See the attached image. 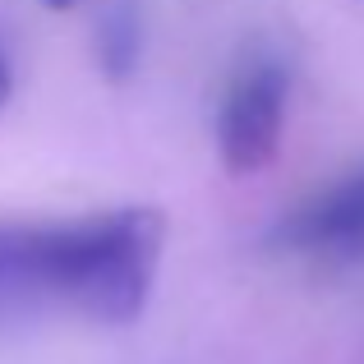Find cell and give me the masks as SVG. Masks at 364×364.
<instances>
[{
    "mask_svg": "<svg viewBox=\"0 0 364 364\" xmlns=\"http://www.w3.org/2000/svg\"><path fill=\"white\" fill-rule=\"evenodd\" d=\"M143 60V18L139 0H102L97 14V65L107 79L124 83Z\"/></svg>",
    "mask_w": 364,
    "mask_h": 364,
    "instance_id": "cell-4",
    "label": "cell"
},
{
    "mask_svg": "<svg viewBox=\"0 0 364 364\" xmlns=\"http://www.w3.org/2000/svg\"><path fill=\"white\" fill-rule=\"evenodd\" d=\"M286 102H291V74L267 55L249 60L231 79L217 116V148L231 176H254L272 166L286 134Z\"/></svg>",
    "mask_w": 364,
    "mask_h": 364,
    "instance_id": "cell-2",
    "label": "cell"
},
{
    "mask_svg": "<svg viewBox=\"0 0 364 364\" xmlns=\"http://www.w3.org/2000/svg\"><path fill=\"white\" fill-rule=\"evenodd\" d=\"M9 92H14V65H9V55L0 51V111H5Z\"/></svg>",
    "mask_w": 364,
    "mask_h": 364,
    "instance_id": "cell-5",
    "label": "cell"
},
{
    "mask_svg": "<svg viewBox=\"0 0 364 364\" xmlns=\"http://www.w3.org/2000/svg\"><path fill=\"white\" fill-rule=\"evenodd\" d=\"M277 240L286 249H295V254H314V258L364 254V166L346 171L328 189L304 198L282 222Z\"/></svg>",
    "mask_w": 364,
    "mask_h": 364,
    "instance_id": "cell-3",
    "label": "cell"
},
{
    "mask_svg": "<svg viewBox=\"0 0 364 364\" xmlns=\"http://www.w3.org/2000/svg\"><path fill=\"white\" fill-rule=\"evenodd\" d=\"M166 217L116 208L83 222H0V309L74 300L88 318L124 328L143 314L157 282Z\"/></svg>",
    "mask_w": 364,
    "mask_h": 364,
    "instance_id": "cell-1",
    "label": "cell"
},
{
    "mask_svg": "<svg viewBox=\"0 0 364 364\" xmlns=\"http://www.w3.org/2000/svg\"><path fill=\"white\" fill-rule=\"evenodd\" d=\"M42 5H46V9H70L74 0H42Z\"/></svg>",
    "mask_w": 364,
    "mask_h": 364,
    "instance_id": "cell-6",
    "label": "cell"
}]
</instances>
